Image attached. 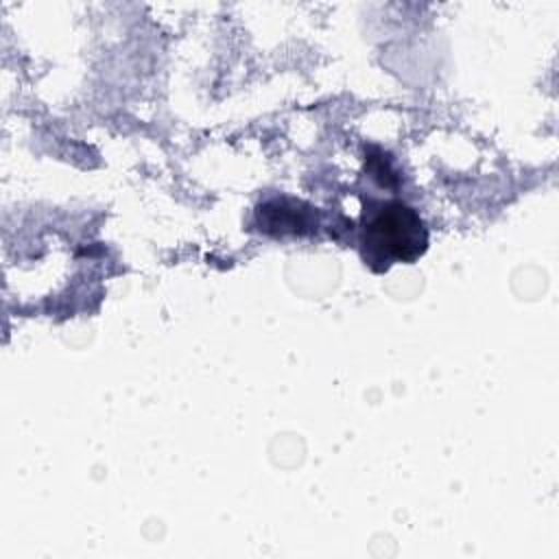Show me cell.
I'll list each match as a JSON object with an SVG mask.
<instances>
[{"label":"cell","mask_w":559,"mask_h":559,"mask_svg":"<svg viewBox=\"0 0 559 559\" xmlns=\"http://www.w3.org/2000/svg\"><path fill=\"white\" fill-rule=\"evenodd\" d=\"M428 249V229L415 207L400 199L373 203L362 212L360 255L376 271L413 264Z\"/></svg>","instance_id":"cell-1"}]
</instances>
